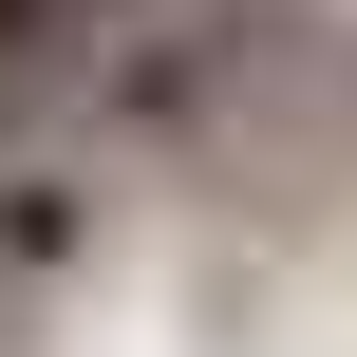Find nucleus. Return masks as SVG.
Returning <instances> with one entry per match:
<instances>
[{"label":"nucleus","mask_w":357,"mask_h":357,"mask_svg":"<svg viewBox=\"0 0 357 357\" xmlns=\"http://www.w3.org/2000/svg\"><path fill=\"white\" fill-rule=\"evenodd\" d=\"M75 19H113V0H75Z\"/></svg>","instance_id":"obj_3"},{"label":"nucleus","mask_w":357,"mask_h":357,"mask_svg":"<svg viewBox=\"0 0 357 357\" xmlns=\"http://www.w3.org/2000/svg\"><path fill=\"white\" fill-rule=\"evenodd\" d=\"M75 75V0H0V94H56Z\"/></svg>","instance_id":"obj_2"},{"label":"nucleus","mask_w":357,"mask_h":357,"mask_svg":"<svg viewBox=\"0 0 357 357\" xmlns=\"http://www.w3.org/2000/svg\"><path fill=\"white\" fill-rule=\"evenodd\" d=\"M75 245H94V188L75 169H0V282H75Z\"/></svg>","instance_id":"obj_1"}]
</instances>
